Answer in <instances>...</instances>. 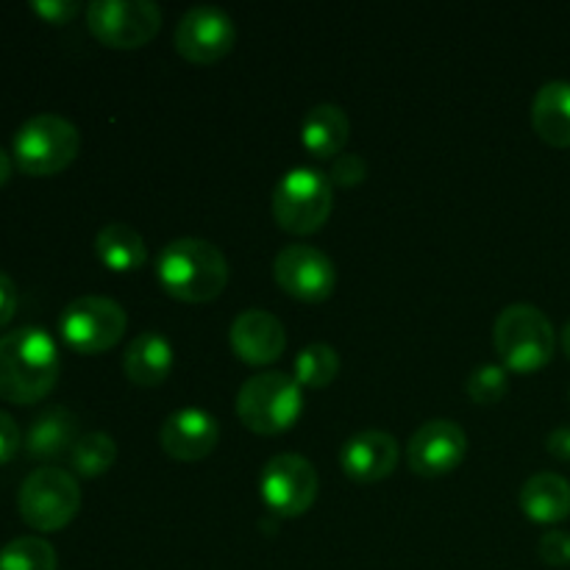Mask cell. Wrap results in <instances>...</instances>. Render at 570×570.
Returning a JSON list of instances; mask_svg holds the SVG:
<instances>
[{"mask_svg": "<svg viewBox=\"0 0 570 570\" xmlns=\"http://www.w3.org/2000/svg\"><path fill=\"white\" fill-rule=\"evenodd\" d=\"M81 134L67 117L37 115L22 122L14 134L11 156L26 176H56L76 161Z\"/></svg>", "mask_w": 570, "mask_h": 570, "instance_id": "obj_6", "label": "cell"}, {"mask_svg": "<svg viewBox=\"0 0 570 570\" xmlns=\"http://www.w3.org/2000/svg\"><path fill=\"white\" fill-rule=\"evenodd\" d=\"M17 312V287L11 282L9 273L0 271V328H6L11 323Z\"/></svg>", "mask_w": 570, "mask_h": 570, "instance_id": "obj_31", "label": "cell"}, {"mask_svg": "<svg viewBox=\"0 0 570 570\" xmlns=\"http://www.w3.org/2000/svg\"><path fill=\"white\" fill-rule=\"evenodd\" d=\"M95 254L109 271L134 273L148 262V245L128 223H106L95 237Z\"/></svg>", "mask_w": 570, "mask_h": 570, "instance_id": "obj_22", "label": "cell"}, {"mask_svg": "<svg viewBox=\"0 0 570 570\" xmlns=\"http://www.w3.org/2000/svg\"><path fill=\"white\" fill-rule=\"evenodd\" d=\"M340 376V354L326 343H312L295 356L293 379L301 387L323 390Z\"/></svg>", "mask_w": 570, "mask_h": 570, "instance_id": "obj_24", "label": "cell"}, {"mask_svg": "<svg viewBox=\"0 0 570 570\" xmlns=\"http://www.w3.org/2000/svg\"><path fill=\"white\" fill-rule=\"evenodd\" d=\"M493 343L504 367L515 373H534L554 356L557 334L538 306L510 304L495 321Z\"/></svg>", "mask_w": 570, "mask_h": 570, "instance_id": "obj_4", "label": "cell"}, {"mask_svg": "<svg viewBox=\"0 0 570 570\" xmlns=\"http://www.w3.org/2000/svg\"><path fill=\"white\" fill-rule=\"evenodd\" d=\"M87 26L98 42L134 50L159 33L161 9L154 0H95L87 6Z\"/></svg>", "mask_w": 570, "mask_h": 570, "instance_id": "obj_9", "label": "cell"}, {"mask_svg": "<svg viewBox=\"0 0 570 570\" xmlns=\"http://www.w3.org/2000/svg\"><path fill=\"white\" fill-rule=\"evenodd\" d=\"M17 510L37 532H59L81 510V488L65 468H37L20 484Z\"/></svg>", "mask_w": 570, "mask_h": 570, "instance_id": "obj_7", "label": "cell"}, {"mask_svg": "<svg viewBox=\"0 0 570 570\" xmlns=\"http://www.w3.org/2000/svg\"><path fill=\"white\" fill-rule=\"evenodd\" d=\"M128 326L126 309L106 295H81L59 317V334L78 354H104L115 348Z\"/></svg>", "mask_w": 570, "mask_h": 570, "instance_id": "obj_8", "label": "cell"}, {"mask_svg": "<svg viewBox=\"0 0 570 570\" xmlns=\"http://www.w3.org/2000/svg\"><path fill=\"white\" fill-rule=\"evenodd\" d=\"M521 510L543 527L562 523L570 515V482L560 473H534L521 488Z\"/></svg>", "mask_w": 570, "mask_h": 570, "instance_id": "obj_20", "label": "cell"}, {"mask_svg": "<svg viewBox=\"0 0 570 570\" xmlns=\"http://www.w3.org/2000/svg\"><path fill=\"white\" fill-rule=\"evenodd\" d=\"M468 456L465 429L449 417L426 421L406 443V462L421 476H445L456 471Z\"/></svg>", "mask_w": 570, "mask_h": 570, "instance_id": "obj_13", "label": "cell"}, {"mask_svg": "<svg viewBox=\"0 0 570 570\" xmlns=\"http://www.w3.org/2000/svg\"><path fill=\"white\" fill-rule=\"evenodd\" d=\"M33 14L42 17L50 26H67L81 14V3L78 0H31Z\"/></svg>", "mask_w": 570, "mask_h": 570, "instance_id": "obj_29", "label": "cell"}, {"mask_svg": "<svg viewBox=\"0 0 570 570\" xmlns=\"http://www.w3.org/2000/svg\"><path fill=\"white\" fill-rule=\"evenodd\" d=\"M173 354L170 340L161 332H142L128 343L126 356H122V371L126 379L137 387H159L173 373Z\"/></svg>", "mask_w": 570, "mask_h": 570, "instance_id": "obj_18", "label": "cell"}, {"mask_svg": "<svg viewBox=\"0 0 570 570\" xmlns=\"http://www.w3.org/2000/svg\"><path fill=\"white\" fill-rule=\"evenodd\" d=\"M532 128L551 148H570V81H549L538 89Z\"/></svg>", "mask_w": 570, "mask_h": 570, "instance_id": "obj_21", "label": "cell"}, {"mask_svg": "<svg viewBox=\"0 0 570 570\" xmlns=\"http://www.w3.org/2000/svg\"><path fill=\"white\" fill-rule=\"evenodd\" d=\"M546 449L554 460L570 462V426H560L546 438Z\"/></svg>", "mask_w": 570, "mask_h": 570, "instance_id": "obj_32", "label": "cell"}, {"mask_svg": "<svg viewBox=\"0 0 570 570\" xmlns=\"http://www.w3.org/2000/svg\"><path fill=\"white\" fill-rule=\"evenodd\" d=\"M159 443L170 460L198 462L206 460L220 443V423L206 410H178L165 417L159 429Z\"/></svg>", "mask_w": 570, "mask_h": 570, "instance_id": "obj_14", "label": "cell"}, {"mask_svg": "<svg viewBox=\"0 0 570 570\" xmlns=\"http://www.w3.org/2000/svg\"><path fill=\"white\" fill-rule=\"evenodd\" d=\"M304 412V387L282 371L250 376L237 393V417L254 434H282Z\"/></svg>", "mask_w": 570, "mask_h": 570, "instance_id": "obj_3", "label": "cell"}, {"mask_svg": "<svg viewBox=\"0 0 570 570\" xmlns=\"http://www.w3.org/2000/svg\"><path fill=\"white\" fill-rule=\"evenodd\" d=\"M317 488L321 479L315 465L301 454H278L262 468V501L276 518H301L309 512L317 499Z\"/></svg>", "mask_w": 570, "mask_h": 570, "instance_id": "obj_10", "label": "cell"}, {"mask_svg": "<svg viewBox=\"0 0 570 570\" xmlns=\"http://www.w3.org/2000/svg\"><path fill=\"white\" fill-rule=\"evenodd\" d=\"M176 53L193 65H215L237 45V26L220 6H193L173 33Z\"/></svg>", "mask_w": 570, "mask_h": 570, "instance_id": "obj_11", "label": "cell"}, {"mask_svg": "<svg viewBox=\"0 0 570 570\" xmlns=\"http://www.w3.org/2000/svg\"><path fill=\"white\" fill-rule=\"evenodd\" d=\"M273 276L284 293L306 301V304H321V301L332 298L334 287H337L334 262L321 248L304 243L278 250L276 262H273Z\"/></svg>", "mask_w": 570, "mask_h": 570, "instance_id": "obj_12", "label": "cell"}, {"mask_svg": "<svg viewBox=\"0 0 570 570\" xmlns=\"http://www.w3.org/2000/svg\"><path fill=\"white\" fill-rule=\"evenodd\" d=\"M507 390H510V373L504 365H479L465 382V393L473 404H499Z\"/></svg>", "mask_w": 570, "mask_h": 570, "instance_id": "obj_26", "label": "cell"}, {"mask_svg": "<svg viewBox=\"0 0 570 570\" xmlns=\"http://www.w3.org/2000/svg\"><path fill=\"white\" fill-rule=\"evenodd\" d=\"M340 468L345 476L360 484L382 482L399 468V443L382 429H367L345 440L340 451Z\"/></svg>", "mask_w": 570, "mask_h": 570, "instance_id": "obj_16", "label": "cell"}, {"mask_svg": "<svg viewBox=\"0 0 570 570\" xmlns=\"http://www.w3.org/2000/svg\"><path fill=\"white\" fill-rule=\"evenodd\" d=\"M334 209V184L317 167H293L273 189V217L289 234H315Z\"/></svg>", "mask_w": 570, "mask_h": 570, "instance_id": "obj_5", "label": "cell"}, {"mask_svg": "<svg viewBox=\"0 0 570 570\" xmlns=\"http://www.w3.org/2000/svg\"><path fill=\"white\" fill-rule=\"evenodd\" d=\"M0 570H56V549L42 538H17L0 549Z\"/></svg>", "mask_w": 570, "mask_h": 570, "instance_id": "obj_25", "label": "cell"}, {"mask_svg": "<svg viewBox=\"0 0 570 570\" xmlns=\"http://www.w3.org/2000/svg\"><path fill=\"white\" fill-rule=\"evenodd\" d=\"M78 438L81 434H78L76 412L67 410V406H48L28 426L22 449L33 460H56L61 454H70Z\"/></svg>", "mask_w": 570, "mask_h": 570, "instance_id": "obj_17", "label": "cell"}, {"mask_svg": "<svg viewBox=\"0 0 570 570\" xmlns=\"http://www.w3.org/2000/svg\"><path fill=\"white\" fill-rule=\"evenodd\" d=\"M9 178H11V156L0 148V187L9 184Z\"/></svg>", "mask_w": 570, "mask_h": 570, "instance_id": "obj_33", "label": "cell"}, {"mask_svg": "<svg viewBox=\"0 0 570 570\" xmlns=\"http://www.w3.org/2000/svg\"><path fill=\"white\" fill-rule=\"evenodd\" d=\"M22 438H20V429H17L14 417L9 412L0 410V465L14 460V454L20 451Z\"/></svg>", "mask_w": 570, "mask_h": 570, "instance_id": "obj_30", "label": "cell"}, {"mask_svg": "<svg viewBox=\"0 0 570 570\" xmlns=\"http://www.w3.org/2000/svg\"><path fill=\"white\" fill-rule=\"evenodd\" d=\"M332 184L337 187H360L367 178V165L360 154H340L332 161V173H328Z\"/></svg>", "mask_w": 570, "mask_h": 570, "instance_id": "obj_27", "label": "cell"}, {"mask_svg": "<svg viewBox=\"0 0 570 570\" xmlns=\"http://www.w3.org/2000/svg\"><path fill=\"white\" fill-rule=\"evenodd\" d=\"M156 278L170 298L184 304H209L226 289L228 262L209 239L181 237L161 248Z\"/></svg>", "mask_w": 570, "mask_h": 570, "instance_id": "obj_2", "label": "cell"}, {"mask_svg": "<svg viewBox=\"0 0 570 570\" xmlns=\"http://www.w3.org/2000/svg\"><path fill=\"white\" fill-rule=\"evenodd\" d=\"M351 137V120L337 104H317L306 111L301 142L315 159H337Z\"/></svg>", "mask_w": 570, "mask_h": 570, "instance_id": "obj_19", "label": "cell"}, {"mask_svg": "<svg viewBox=\"0 0 570 570\" xmlns=\"http://www.w3.org/2000/svg\"><path fill=\"white\" fill-rule=\"evenodd\" d=\"M560 340H562V351H566V356L570 360V321L566 323V328H562Z\"/></svg>", "mask_w": 570, "mask_h": 570, "instance_id": "obj_34", "label": "cell"}, {"mask_svg": "<svg viewBox=\"0 0 570 570\" xmlns=\"http://www.w3.org/2000/svg\"><path fill=\"white\" fill-rule=\"evenodd\" d=\"M59 348L45 328H14L0 337V399L17 406L37 404L59 382Z\"/></svg>", "mask_w": 570, "mask_h": 570, "instance_id": "obj_1", "label": "cell"}, {"mask_svg": "<svg viewBox=\"0 0 570 570\" xmlns=\"http://www.w3.org/2000/svg\"><path fill=\"white\" fill-rule=\"evenodd\" d=\"M117 462V443L106 432H87L70 451V468L78 476H104Z\"/></svg>", "mask_w": 570, "mask_h": 570, "instance_id": "obj_23", "label": "cell"}, {"mask_svg": "<svg viewBox=\"0 0 570 570\" xmlns=\"http://www.w3.org/2000/svg\"><path fill=\"white\" fill-rule=\"evenodd\" d=\"M538 554L546 566L551 568H568L570 566V532L562 529H551L540 538Z\"/></svg>", "mask_w": 570, "mask_h": 570, "instance_id": "obj_28", "label": "cell"}, {"mask_svg": "<svg viewBox=\"0 0 570 570\" xmlns=\"http://www.w3.org/2000/svg\"><path fill=\"white\" fill-rule=\"evenodd\" d=\"M228 340H232V351L237 354V360L254 367L273 365L282 360L284 348H287V332H284L282 321L265 309L239 312L228 328Z\"/></svg>", "mask_w": 570, "mask_h": 570, "instance_id": "obj_15", "label": "cell"}]
</instances>
